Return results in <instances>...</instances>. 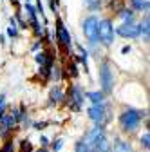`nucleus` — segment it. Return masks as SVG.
Wrapping results in <instances>:
<instances>
[{"instance_id": "obj_32", "label": "nucleus", "mask_w": 150, "mask_h": 152, "mask_svg": "<svg viewBox=\"0 0 150 152\" xmlns=\"http://www.w3.org/2000/svg\"><path fill=\"white\" fill-rule=\"evenodd\" d=\"M36 152H51V150H49V148H44V147H40V148L36 150Z\"/></svg>"}, {"instance_id": "obj_27", "label": "nucleus", "mask_w": 150, "mask_h": 152, "mask_svg": "<svg viewBox=\"0 0 150 152\" xmlns=\"http://www.w3.org/2000/svg\"><path fill=\"white\" fill-rule=\"evenodd\" d=\"M6 112H7V100H6L4 94H0V116Z\"/></svg>"}, {"instance_id": "obj_6", "label": "nucleus", "mask_w": 150, "mask_h": 152, "mask_svg": "<svg viewBox=\"0 0 150 152\" xmlns=\"http://www.w3.org/2000/svg\"><path fill=\"white\" fill-rule=\"evenodd\" d=\"M98 42L101 47L108 49L116 42V33H114V20L110 16L100 18L98 20Z\"/></svg>"}, {"instance_id": "obj_29", "label": "nucleus", "mask_w": 150, "mask_h": 152, "mask_svg": "<svg viewBox=\"0 0 150 152\" xmlns=\"http://www.w3.org/2000/svg\"><path fill=\"white\" fill-rule=\"evenodd\" d=\"M40 147H44V148H49V138L47 136H40Z\"/></svg>"}, {"instance_id": "obj_24", "label": "nucleus", "mask_w": 150, "mask_h": 152, "mask_svg": "<svg viewBox=\"0 0 150 152\" xmlns=\"http://www.w3.org/2000/svg\"><path fill=\"white\" fill-rule=\"evenodd\" d=\"M42 49H44V40H38V38H36V40L31 44V47H29L31 53H38V51H42Z\"/></svg>"}, {"instance_id": "obj_13", "label": "nucleus", "mask_w": 150, "mask_h": 152, "mask_svg": "<svg viewBox=\"0 0 150 152\" xmlns=\"http://www.w3.org/2000/svg\"><path fill=\"white\" fill-rule=\"evenodd\" d=\"M139 33H141L139 38H143V44H148L150 42V16H148V13H143V18L139 20Z\"/></svg>"}, {"instance_id": "obj_23", "label": "nucleus", "mask_w": 150, "mask_h": 152, "mask_svg": "<svg viewBox=\"0 0 150 152\" xmlns=\"http://www.w3.org/2000/svg\"><path fill=\"white\" fill-rule=\"evenodd\" d=\"M13 148H15V141H13V138H7L4 141L2 148H0V152H13Z\"/></svg>"}, {"instance_id": "obj_30", "label": "nucleus", "mask_w": 150, "mask_h": 152, "mask_svg": "<svg viewBox=\"0 0 150 152\" xmlns=\"http://www.w3.org/2000/svg\"><path fill=\"white\" fill-rule=\"evenodd\" d=\"M130 51H132V47H130V45H123V47H121V54H127V53H130Z\"/></svg>"}, {"instance_id": "obj_2", "label": "nucleus", "mask_w": 150, "mask_h": 152, "mask_svg": "<svg viewBox=\"0 0 150 152\" xmlns=\"http://www.w3.org/2000/svg\"><path fill=\"white\" fill-rule=\"evenodd\" d=\"M98 78H100V91L105 96L114 94L116 89V71L112 65L108 56H103L101 60H98Z\"/></svg>"}, {"instance_id": "obj_12", "label": "nucleus", "mask_w": 150, "mask_h": 152, "mask_svg": "<svg viewBox=\"0 0 150 152\" xmlns=\"http://www.w3.org/2000/svg\"><path fill=\"white\" fill-rule=\"evenodd\" d=\"M116 18H119L121 24H130V22H138V13H134L128 6L121 7L118 13H116Z\"/></svg>"}, {"instance_id": "obj_22", "label": "nucleus", "mask_w": 150, "mask_h": 152, "mask_svg": "<svg viewBox=\"0 0 150 152\" xmlns=\"http://www.w3.org/2000/svg\"><path fill=\"white\" fill-rule=\"evenodd\" d=\"M51 145V152H60L62 148H63V140L62 138H56V140H52V143H49Z\"/></svg>"}, {"instance_id": "obj_33", "label": "nucleus", "mask_w": 150, "mask_h": 152, "mask_svg": "<svg viewBox=\"0 0 150 152\" xmlns=\"http://www.w3.org/2000/svg\"><path fill=\"white\" fill-rule=\"evenodd\" d=\"M22 2H24V4H27V2H31V0H22Z\"/></svg>"}, {"instance_id": "obj_21", "label": "nucleus", "mask_w": 150, "mask_h": 152, "mask_svg": "<svg viewBox=\"0 0 150 152\" xmlns=\"http://www.w3.org/2000/svg\"><path fill=\"white\" fill-rule=\"evenodd\" d=\"M139 145H141L143 150H148V147H150V132L148 130H145L143 134L139 136Z\"/></svg>"}, {"instance_id": "obj_7", "label": "nucleus", "mask_w": 150, "mask_h": 152, "mask_svg": "<svg viewBox=\"0 0 150 152\" xmlns=\"http://www.w3.org/2000/svg\"><path fill=\"white\" fill-rule=\"evenodd\" d=\"M87 116L90 121H94L96 125H103L110 121V102L105 100L101 103H90L87 109Z\"/></svg>"}, {"instance_id": "obj_11", "label": "nucleus", "mask_w": 150, "mask_h": 152, "mask_svg": "<svg viewBox=\"0 0 150 152\" xmlns=\"http://www.w3.org/2000/svg\"><path fill=\"white\" fill-rule=\"evenodd\" d=\"M63 69V78H69V80H74V78H78L80 76V71H78V64L72 60V56L69 54V58H67V64L62 65Z\"/></svg>"}, {"instance_id": "obj_8", "label": "nucleus", "mask_w": 150, "mask_h": 152, "mask_svg": "<svg viewBox=\"0 0 150 152\" xmlns=\"http://www.w3.org/2000/svg\"><path fill=\"white\" fill-rule=\"evenodd\" d=\"M98 15H87L82 20V33L87 38V47L89 45H100L98 42Z\"/></svg>"}, {"instance_id": "obj_34", "label": "nucleus", "mask_w": 150, "mask_h": 152, "mask_svg": "<svg viewBox=\"0 0 150 152\" xmlns=\"http://www.w3.org/2000/svg\"><path fill=\"white\" fill-rule=\"evenodd\" d=\"M83 2H85V4H89V2H92V0H83Z\"/></svg>"}, {"instance_id": "obj_19", "label": "nucleus", "mask_w": 150, "mask_h": 152, "mask_svg": "<svg viewBox=\"0 0 150 152\" xmlns=\"http://www.w3.org/2000/svg\"><path fill=\"white\" fill-rule=\"evenodd\" d=\"M49 80H52L54 83H60L63 80V69H62V65L54 64V67L51 69V74H49Z\"/></svg>"}, {"instance_id": "obj_5", "label": "nucleus", "mask_w": 150, "mask_h": 152, "mask_svg": "<svg viewBox=\"0 0 150 152\" xmlns=\"http://www.w3.org/2000/svg\"><path fill=\"white\" fill-rule=\"evenodd\" d=\"M85 89L80 85V83H69V87L65 89V98H63V103L74 110V112H80L85 105Z\"/></svg>"}, {"instance_id": "obj_1", "label": "nucleus", "mask_w": 150, "mask_h": 152, "mask_svg": "<svg viewBox=\"0 0 150 152\" xmlns=\"http://www.w3.org/2000/svg\"><path fill=\"white\" fill-rule=\"evenodd\" d=\"M112 145L107 140L103 125H94L76 141L74 152H110Z\"/></svg>"}, {"instance_id": "obj_16", "label": "nucleus", "mask_w": 150, "mask_h": 152, "mask_svg": "<svg viewBox=\"0 0 150 152\" xmlns=\"http://www.w3.org/2000/svg\"><path fill=\"white\" fill-rule=\"evenodd\" d=\"M13 18H15V22H16V26H18V29H20V31H27V29H29L27 20H25V16H24V11H22V9H15Z\"/></svg>"}, {"instance_id": "obj_26", "label": "nucleus", "mask_w": 150, "mask_h": 152, "mask_svg": "<svg viewBox=\"0 0 150 152\" xmlns=\"http://www.w3.org/2000/svg\"><path fill=\"white\" fill-rule=\"evenodd\" d=\"M49 9L52 15H58L60 13V2H56V0H49Z\"/></svg>"}, {"instance_id": "obj_25", "label": "nucleus", "mask_w": 150, "mask_h": 152, "mask_svg": "<svg viewBox=\"0 0 150 152\" xmlns=\"http://www.w3.org/2000/svg\"><path fill=\"white\" fill-rule=\"evenodd\" d=\"M20 152H33V145L29 140H22L20 141Z\"/></svg>"}, {"instance_id": "obj_15", "label": "nucleus", "mask_w": 150, "mask_h": 152, "mask_svg": "<svg viewBox=\"0 0 150 152\" xmlns=\"http://www.w3.org/2000/svg\"><path fill=\"white\" fill-rule=\"evenodd\" d=\"M7 22H9V26H7V29H6V36L11 38V40H18V38H20V29H18V26H16V22H15V18L9 16Z\"/></svg>"}, {"instance_id": "obj_35", "label": "nucleus", "mask_w": 150, "mask_h": 152, "mask_svg": "<svg viewBox=\"0 0 150 152\" xmlns=\"http://www.w3.org/2000/svg\"><path fill=\"white\" fill-rule=\"evenodd\" d=\"M0 2H2V0H0Z\"/></svg>"}, {"instance_id": "obj_31", "label": "nucleus", "mask_w": 150, "mask_h": 152, "mask_svg": "<svg viewBox=\"0 0 150 152\" xmlns=\"http://www.w3.org/2000/svg\"><path fill=\"white\" fill-rule=\"evenodd\" d=\"M6 40H7V36H6V34L2 33V34H0V45H6V44H7Z\"/></svg>"}, {"instance_id": "obj_14", "label": "nucleus", "mask_w": 150, "mask_h": 152, "mask_svg": "<svg viewBox=\"0 0 150 152\" xmlns=\"http://www.w3.org/2000/svg\"><path fill=\"white\" fill-rule=\"evenodd\" d=\"M128 7L134 13H148L150 2L148 0H128Z\"/></svg>"}, {"instance_id": "obj_3", "label": "nucleus", "mask_w": 150, "mask_h": 152, "mask_svg": "<svg viewBox=\"0 0 150 152\" xmlns=\"http://www.w3.org/2000/svg\"><path fill=\"white\" fill-rule=\"evenodd\" d=\"M143 120H146V110L136 109V107H125L118 116L119 129L125 132V134H134V132L139 129Z\"/></svg>"}, {"instance_id": "obj_4", "label": "nucleus", "mask_w": 150, "mask_h": 152, "mask_svg": "<svg viewBox=\"0 0 150 152\" xmlns=\"http://www.w3.org/2000/svg\"><path fill=\"white\" fill-rule=\"evenodd\" d=\"M54 42L56 45H58V49L63 53V56H67L69 58V54H72V47H74V40H72V34L71 31L65 27V22H63V18L62 15H54Z\"/></svg>"}, {"instance_id": "obj_9", "label": "nucleus", "mask_w": 150, "mask_h": 152, "mask_svg": "<svg viewBox=\"0 0 150 152\" xmlns=\"http://www.w3.org/2000/svg\"><path fill=\"white\" fill-rule=\"evenodd\" d=\"M114 33H116V36H121V38H125V40H138V38L141 36V33H139V22L114 26Z\"/></svg>"}, {"instance_id": "obj_28", "label": "nucleus", "mask_w": 150, "mask_h": 152, "mask_svg": "<svg viewBox=\"0 0 150 152\" xmlns=\"http://www.w3.org/2000/svg\"><path fill=\"white\" fill-rule=\"evenodd\" d=\"M47 125H49V121H34V123H33V127H34L36 130H42V129L47 127Z\"/></svg>"}, {"instance_id": "obj_18", "label": "nucleus", "mask_w": 150, "mask_h": 152, "mask_svg": "<svg viewBox=\"0 0 150 152\" xmlns=\"http://www.w3.org/2000/svg\"><path fill=\"white\" fill-rule=\"evenodd\" d=\"M24 11L27 13V24H29V22H36V20H40V16H38V13H36V7H34V4H33V2L24 4Z\"/></svg>"}, {"instance_id": "obj_20", "label": "nucleus", "mask_w": 150, "mask_h": 152, "mask_svg": "<svg viewBox=\"0 0 150 152\" xmlns=\"http://www.w3.org/2000/svg\"><path fill=\"white\" fill-rule=\"evenodd\" d=\"M110 152H134V150H132V145H130L128 141H121V140H118L114 145H112Z\"/></svg>"}, {"instance_id": "obj_10", "label": "nucleus", "mask_w": 150, "mask_h": 152, "mask_svg": "<svg viewBox=\"0 0 150 152\" xmlns=\"http://www.w3.org/2000/svg\"><path fill=\"white\" fill-rule=\"evenodd\" d=\"M63 98H65V89L62 87V83H54L49 89V94H47V103H49V107H56V105L63 103Z\"/></svg>"}, {"instance_id": "obj_17", "label": "nucleus", "mask_w": 150, "mask_h": 152, "mask_svg": "<svg viewBox=\"0 0 150 152\" xmlns=\"http://www.w3.org/2000/svg\"><path fill=\"white\" fill-rule=\"evenodd\" d=\"M85 98L90 102V103H101L107 100V96L101 92V91H87L85 92Z\"/></svg>"}]
</instances>
